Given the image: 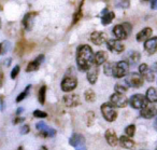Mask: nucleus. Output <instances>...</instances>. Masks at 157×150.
<instances>
[{"mask_svg": "<svg viewBox=\"0 0 157 150\" xmlns=\"http://www.w3.org/2000/svg\"><path fill=\"white\" fill-rule=\"evenodd\" d=\"M76 64L81 71H87L94 64V52L87 44H83L78 48L76 52Z\"/></svg>", "mask_w": 157, "mask_h": 150, "instance_id": "obj_1", "label": "nucleus"}, {"mask_svg": "<svg viewBox=\"0 0 157 150\" xmlns=\"http://www.w3.org/2000/svg\"><path fill=\"white\" fill-rule=\"evenodd\" d=\"M129 71V64L127 61H120L117 63H114L112 68V76L114 78H124L128 75Z\"/></svg>", "mask_w": 157, "mask_h": 150, "instance_id": "obj_2", "label": "nucleus"}, {"mask_svg": "<svg viewBox=\"0 0 157 150\" xmlns=\"http://www.w3.org/2000/svg\"><path fill=\"white\" fill-rule=\"evenodd\" d=\"M131 29H132V26L129 23H124L122 25H116L113 28V35L118 40H125L128 37Z\"/></svg>", "mask_w": 157, "mask_h": 150, "instance_id": "obj_3", "label": "nucleus"}, {"mask_svg": "<svg viewBox=\"0 0 157 150\" xmlns=\"http://www.w3.org/2000/svg\"><path fill=\"white\" fill-rule=\"evenodd\" d=\"M101 112H102L103 118L109 122H113L117 117V111L115 110V108L111 103L110 104L105 103V104L101 105Z\"/></svg>", "mask_w": 157, "mask_h": 150, "instance_id": "obj_4", "label": "nucleus"}, {"mask_svg": "<svg viewBox=\"0 0 157 150\" xmlns=\"http://www.w3.org/2000/svg\"><path fill=\"white\" fill-rule=\"evenodd\" d=\"M128 102L130 106L135 109H142L148 104L147 98L142 94H135V95L131 96Z\"/></svg>", "mask_w": 157, "mask_h": 150, "instance_id": "obj_5", "label": "nucleus"}, {"mask_svg": "<svg viewBox=\"0 0 157 150\" xmlns=\"http://www.w3.org/2000/svg\"><path fill=\"white\" fill-rule=\"evenodd\" d=\"M125 82L128 87H140L143 85V77L138 72H131L127 75Z\"/></svg>", "mask_w": 157, "mask_h": 150, "instance_id": "obj_6", "label": "nucleus"}, {"mask_svg": "<svg viewBox=\"0 0 157 150\" xmlns=\"http://www.w3.org/2000/svg\"><path fill=\"white\" fill-rule=\"evenodd\" d=\"M76 85H78V81H76L75 77L70 76V75H66V77L61 81L60 87L63 92H71L75 89Z\"/></svg>", "mask_w": 157, "mask_h": 150, "instance_id": "obj_7", "label": "nucleus"}, {"mask_svg": "<svg viewBox=\"0 0 157 150\" xmlns=\"http://www.w3.org/2000/svg\"><path fill=\"white\" fill-rule=\"evenodd\" d=\"M110 103H111L113 106L118 107V108H124V107L127 106L128 104V99L127 97L124 95V94H121V93H114L111 95L110 97Z\"/></svg>", "mask_w": 157, "mask_h": 150, "instance_id": "obj_8", "label": "nucleus"}, {"mask_svg": "<svg viewBox=\"0 0 157 150\" xmlns=\"http://www.w3.org/2000/svg\"><path fill=\"white\" fill-rule=\"evenodd\" d=\"M37 130L40 132V134L43 135L44 137H53L56 135V130L50 128L48 125H46L44 122H38L37 125H36Z\"/></svg>", "mask_w": 157, "mask_h": 150, "instance_id": "obj_9", "label": "nucleus"}, {"mask_svg": "<svg viewBox=\"0 0 157 150\" xmlns=\"http://www.w3.org/2000/svg\"><path fill=\"white\" fill-rule=\"evenodd\" d=\"M105 42H107L108 49H109L111 52L116 53V54H118V53H122L123 51H124V49H125L124 44H123L120 40L110 39V40H107Z\"/></svg>", "mask_w": 157, "mask_h": 150, "instance_id": "obj_10", "label": "nucleus"}, {"mask_svg": "<svg viewBox=\"0 0 157 150\" xmlns=\"http://www.w3.org/2000/svg\"><path fill=\"white\" fill-rule=\"evenodd\" d=\"M140 116L144 119H152V118L157 116V109L156 107L151 106V105H146L144 108L140 109Z\"/></svg>", "mask_w": 157, "mask_h": 150, "instance_id": "obj_11", "label": "nucleus"}, {"mask_svg": "<svg viewBox=\"0 0 157 150\" xmlns=\"http://www.w3.org/2000/svg\"><path fill=\"white\" fill-rule=\"evenodd\" d=\"M139 72L143 77V79H145L148 82H152L154 80V72H153L152 69L148 68V66L146 64L143 63L141 65H139Z\"/></svg>", "mask_w": 157, "mask_h": 150, "instance_id": "obj_12", "label": "nucleus"}, {"mask_svg": "<svg viewBox=\"0 0 157 150\" xmlns=\"http://www.w3.org/2000/svg\"><path fill=\"white\" fill-rule=\"evenodd\" d=\"M90 41L96 46H101L107 41V34L103 31H94L90 35Z\"/></svg>", "mask_w": 157, "mask_h": 150, "instance_id": "obj_13", "label": "nucleus"}, {"mask_svg": "<svg viewBox=\"0 0 157 150\" xmlns=\"http://www.w3.org/2000/svg\"><path fill=\"white\" fill-rule=\"evenodd\" d=\"M144 49L148 54H154L157 51V37L148 38L147 40H145L144 42Z\"/></svg>", "mask_w": 157, "mask_h": 150, "instance_id": "obj_14", "label": "nucleus"}, {"mask_svg": "<svg viewBox=\"0 0 157 150\" xmlns=\"http://www.w3.org/2000/svg\"><path fill=\"white\" fill-rule=\"evenodd\" d=\"M98 74H99V66L93 64L90 67V69L87 70V80L90 84H95L98 79Z\"/></svg>", "mask_w": 157, "mask_h": 150, "instance_id": "obj_15", "label": "nucleus"}, {"mask_svg": "<svg viewBox=\"0 0 157 150\" xmlns=\"http://www.w3.org/2000/svg\"><path fill=\"white\" fill-rule=\"evenodd\" d=\"M63 102L67 107H75L80 104V97L75 94H69V95L63 96Z\"/></svg>", "mask_w": 157, "mask_h": 150, "instance_id": "obj_16", "label": "nucleus"}, {"mask_svg": "<svg viewBox=\"0 0 157 150\" xmlns=\"http://www.w3.org/2000/svg\"><path fill=\"white\" fill-rule=\"evenodd\" d=\"M36 16H37V12H29V13H27L26 15L24 16L22 23H23V26H24V28L26 29V30L29 31L33 28V20H35Z\"/></svg>", "mask_w": 157, "mask_h": 150, "instance_id": "obj_17", "label": "nucleus"}, {"mask_svg": "<svg viewBox=\"0 0 157 150\" xmlns=\"http://www.w3.org/2000/svg\"><path fill=\"white\" fill-rule=\"evenodd\" d=\"M44 59V55H39V56L37 57V59H35V61L30 62V63L27 65V68H26V71L27 72H31V71H36V70L39 69L40 65H41V63L43 62Z\"/></svg>", "mask_w": 157, "mask_h": 150, "instance_id": "obj_18", "label": "nucleus"}, {"mask_svg": "<svg viewBox=\"0 0 157 150\" xmlns=\"http://www.w3.org/2000/svg\"><path fill=\"white\" fill-rule=\"evenodd\" d=\"M105 139H107L108 144H109L110 146L115 147V146L117 145V143H118L117 136H116V133L114 132L112 128H110V130H108L107 132H105Z\"/></svg>", "mask_w": 157, "mask_h": 150, "instance_id": "obj_19", "label": "nucleus"}, {"mask_svg": "<svg viewBox=\"0 0 157 150\" xmlns=\"http://www.w3.org/2000/svg\"><path fill=\"white\" fill-rule=\"evenodd\" d=\"M108 59V53L105 51H98L96 54L94 55V64L97 66H100L105 64Z\"/></svg>", "mask_w": 157, "mask_h": 150, "instance_id": "obj_20", "label": "nucleus"}, {"mask_svg": "<svg viewBox=\"0 0 157 150\" xmlns=\"http://www.w3.org/2000/svg\"><path fill=\"white\" fill-rule=\"evenodd\" d=\"M153 34V30L152 28H150V27H145V28H143L141 31H139V33L137 34V41L141 42V41H145V40H147L148 38H151V36H152Z\"/></svg>", "mask_w": 157, "mask_h": 150, "instance_id": "obj_21", "label": "nucleus"}, {"mask_svg": "<svg viewBox=\"0 0 157 150\" xmlns=\"http://www.w3.org/2000/svg\"><path fill=\"white\" fill-rule=\"evenodd\" d=\"M84 143H85V138H84L83 135L81 134H73L71 136L69 140V144L73 147H78V146H83Z\"/></svg>", "mask_w": 157, "mask_h": 150, "instance_id": "obj_22", "label": "nucleus"}, {"mask_svg": "<svg viewBox=\"0 0 157 150\" xmlns=\"http://www.w3.org/2000/svg\"><path fill=\"white\" fill-rule=\"evenodd\" d=\"M114 18H115V14H114L113 12H108V10H105V11L101 13V23H102L103 26L109 25L110 23H112Z\"/></svg>", "mask_w": 157, "mask_h": 150, "instance_id": "obj_23", "label": "nucleus"}, {"mask_svg": "<svg viewBox=\"0 0 157 150\" xmlns=\"http://www.w3.org/2000/svg\"><path fill=\"white\" fill-rule=\"evenodd\" d=\"M118 143H120V145L122 146L123 148H126V149H133L136 146L133 140H131V139L127 136H122L120 138V140H118Z\"/></svg>", "mask_w": 157, "mask_h": 150, "instance_id": "obj_24", "label": "nucleus"}, {"mask_svg": "<svg viewBox=\"0 0 157 150\" xmlns=\"http://www.w3.org/2000/svg\"><path fill=\"white\" fill-rule=\"evenodd\" d=\"M145 97L150 103H157V90L155 87H148Z\"/></svg>", "mask_w": 157, "mask_h": 150, "instance_id": "obj_25", "label": "nucleus"}, {"mask_svg": "<svg viewBox=\"0 0 157 150\" xmlns=\"http://www.w3.org/2000/svg\"><path fill=\"white\" fill-rule=\"evenodd\" d=\"M45 94H46V87L45 85H42L39 90V93H38V100L41 105H43L45 103Z\"/></svg>", "mask_w": 157, "mask_h": 150, "instance_id": "obj_26", "label": "nucleus"}, {"mask_svg": "<svg viewBox=\"0 0 157 150\" xmlns=\"http://www.w3.org/2000/svg\"><path fill=\"white\" fill-rule=\"evenodd\" d=\"M140 59V54L138 52H130L128 55V64H132V65H135V64H137L138 62H139Z\"/></svg>", "mask_w": 157, "mask_h": 150, "instance_id": "obj_27", "label": "nucleus"}, {"mask_svg": "<svg viewBox=\"0 0 157 150\" xmlns=\"http://www.w3.org/2000/svg\"><path fill=\"white\" fill-rule=\"evenodd\" d=\"M84 96H85V99L90 103L95 102V99H96V94H95V92L93 90H87L85 92V94H84Z\"/></svg>", "mask_w": 157, "mask_h": 150, "instance_id": "obj_28", "label": "nucleus"}, {"mask_svg": "<svg viewBox=\"0 0 157 150\" xmlns=\"http://www.w3.org/2000/svg\"><path fill=\"white\" fill-rule=\"evenodd\" d=\"M30 87H31V85H27L26 89H25L24 91H23L22 93H21L20 95L16 97V103L22 102L23 99H25V98L27 97V95H28V92H29V90H30Z\"/></svg>", "mask_w": 157, "mask_h": 150, "instance_id": "obj_29", "label": "nucleus"}, {"mask_svg": "<svg viewBox=\"0 0 157 150\" xmlns=\"http://www.w3.org/2000/svg\"><path fill=\"white\" fill-rule=\"evenodd\" d=\"M125 133H126V135L128 137H132L133 135H135V133H136V126L133 125V124L128 125L126 128H125Z\"/></svg>", "mask_w": 157, "mask_h": 150, "instance_id": "obj_30", "label": "nucleus"}, {"mask_svg": "<svg viewBox=\"0 0 157 150\" xmlns=\"http://www.w3.org/2000/svg\"><path fill=\"white\" fill-rule=\"evenodd\" d=\"M82 6H83V1H82V3L80 5V7H78V11H76V12H75V14H74L73 24L78 23V20H81V18H82Z\"/></svg>", "mask_w": 157, "mask_h": 150, "instance_id": "obj_31", "label": "nucleus"}, {"mask_svg": "<svg viewBox=\"0 0 157 150\" xmlns=\"http://www.w3.org/2000/svg\"><path fill=\"white\" fill-rule=\"evenodd\" d=\"M114 63H107L105 65V74L107 76H112V68H113Z\"/></svg>", "mask_w": 157, "mask_h": 150, "instance_id": "obj_32", "label": "nucleus"}, {"mask_svg": "<svg viewBox=\"0 0 157 150\" xmlns=\"http://www.w3.org/2000/svg\"><path fill=\"white\" fill-rule=\"evenodd\" d=\"M116 93H121V94H125L127 92V87L123 84H116L115 87H114Z\"/></svg>", "mask_w": 157, "mask_h": 150, "instance_id": "obj_33", "label": "nucleus"}, {"mask_svg": "<svg viewBox=\"0 0 157 150\" xmlns=\"http://www.w3.org/2000/svg\"><path fill=\"white\" fill-rule=\"evenodd\" d=\"M33 116H35L36 118H46L48 117V113L41 110H35L33 111Z\"/></svg>", "mask_w": 157, "mask_h": 150, "instance_id": "obj_34", "label": "nucleus"}, {"mask_svg": "<svg viewBox=\"0 0 157 150\" xmlns=\"http://www.w3.org/2000/svg\"><path fill=\"white\" fill-rule=\"evenodd\" d=\"M18 72H20V66L16 65L15 67H14L13 69H12V71H11V78L12 79H15L16 77H17Z\"/></svg>", "mask_w": 157, "mask_h": 150, "instance_id": "obj_35", "label": "nucleus"}, {"mask_svg": "<svg viewBox=\"0 0 157 150\" xmlns=\"http://www.w3.org/2000/svg\"><path fill=\"white\" fill-rule=\"evenodd\" d=\"M29 131H30V128H29V125H23L22 128H21V134H27Z\"/></svg>", "mask_w": 157, "mask_h": 150, "instance_id": "obj_36", "label": "nucleus"}, {"mask_svg": "<svg viewBox=\"0 0 157 150\" xmlns=\"http://www.w3.org/2000/svg\"><path fill=\"white\" fill-rule=\"evenodd\" d=\"M151 8L153 10H157V0H152V3H151Z\"/></svg>", "mask_w": 157, "mask_h": 150, "instance_id": "obj_37", "label": "nucleus"}, {"mask_svg": "<svg viewBox=\"0 0 157 150\" xmlns=\"http://www.w3.org/2000/svg\"><path fill=\"white\" fill-rule=\"evenodd\" d=\"M24 118H16V119H14V121H13V123L14 124H17V123H21V122H23L24 121Z\"/></svg>", "mask_w": 157, "mask_h": 150, "instance_id": "obj_38", "label": "nucleus"}, {"mask_svg": "<svg viewBox=\"0 0 157 150\" xmlns=\"http://www.w3.org/2000/svg\"><path fill=\"white\" fill-rule=\"evenodd\" d=\"M0 103H1V106H0V109L3 111L5 109V104H3V96H0Z\"/></svg>", "mask_w": 157, "mask_h": 150, "instance_id": "obj_39", "label": "nucleus"}, {"mask_svg": "<svg viewBox=\"0 0 157 150\" xmlns=\"http://www.w3.org/2000/svg\"><path fill=\"white\" fill-rule=\"evenodd\" d=\"M3 46H5V43H0V55L6 52V51L3 50Z\"/></svg>", "mask_w": 157, "mask_h": 150, "instance_id": "obj_40", "label": "nucleus"}, {"mask_svg": "<svg viewBox=\"0 0 157 150\" xmlns=\"http://www.w3.org/2000/svg\"><path fill=\"white\" fill-rule=\"evenodd\" d=\"M2 80H3V75L2 71H0V87H2Z\"/></svg>", "mask_w": 157, "mask_h": 150, "instance_id": "obj_41", "label": "nucleus"}, {"mask_svg": "<svg viewBox=\"0 0 157 150\" xmlns=\"http://www.w3.org/2000/svg\"><path fill=\"white\" fill-rule=\"evenodd\" d=\"M22 112H23V108L21 107V108H18L17 111H16V115H20V113H22Z\"/></svg>", "mask_w": 157, "mask_h": 150, "instance_id": "obj_42", "label": "nucleus"}, {"mask_svg": "<svg viewBox=\"0 0 157 150\" xmlns=\"http://www.w3.org/2000/svg\"><path fill=\"white\" fill-rule=\"evenodd\" d=\"M76 148H78L76 150H86L85 147H83V146H78V147H76Z\"/></svg>", "mask_w": 157, "mask_h": 150, "instance_id": "obj_43", "label": "nucleus"}, {"mask_svg": "<svg viewBox=\"0 0 157 150\" xmlns=\"http://www.w3.org/2000/svg\"><path fill=\"white\" fill-rule=\"evenodd\" d=\"M154 69L157 71V63H155V64H154Z\"/></svg>", "mask_w": 157, "mask_h": 150, "instance_id": "obj_44", "label": "nucleus"}, {"mask_svg": "<svg viewBox=\"0 0 157 150\" xmlns=\"http://www.w3.org/2000/svg\"><path fill=\"white\" fill-rule=\"evenodd\" d=\"M0 27H1V24H0Z\"/></svg>", "mask_w": 157, "mask_h": 150, "instance_id": "obj_45", "label": "nucleus"}, {"mask_svg": "<svg viewBox=\"0 0 157 150\" xmlns=\"http://www.w3.org/2000/svg\"><path fill=\"white\" fill-rule=\"evenodd\" d=\"M156 150H157V149H156Z\"/></svg>", "mask_w": 157, "mask_h": 150, "instance_id": "obj_46", "label": "nucleus"}]
</instances>
